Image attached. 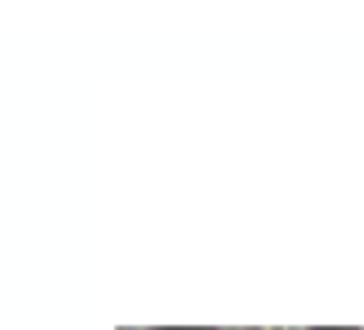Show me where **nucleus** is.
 Instances as JSON below:
<instances>
[{
    "instance_id": "2",
    "label": "nucleus",
    "mask_w": 364,
    "mask_h": 330,
    "mask_svg": "<svg viewBox=\"0 0 364 330\" xmlns=\"http://www.w3.org/2000/svg\"><path fill=\"white\" fill-rule=\"evenodd\" d=\"M360 330H364V326H360Z\"/></svg>"
},
{
    "instance_id": "1",
    "label": "nucleus",
    "mask_w": 364,
    "mask_h": 330,
    "mask_svg": "<svg viewBox=\"0 0 364 330\" xmlns=\"http://www.w3.org/2000/svg\"><path fill=\"white\" fill-rule=\"evenodd\" d=\"M119 330H153V326H119Z\"/></svg>"
}]
</instances>
